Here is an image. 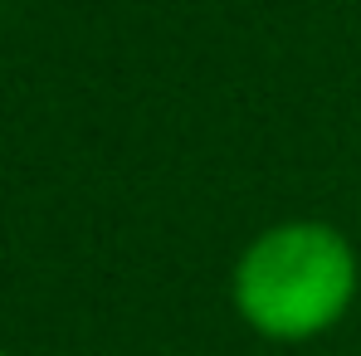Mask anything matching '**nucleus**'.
Masks as SVG:
<instances>
[{"label":"nucleus","mask_w":361,"mask_h":356,"mask_svg":"<svg viewBox=\"0 0 361 356\" xmlns=\"http://www.w3.org/2000/svg\"><path fill=\"white\" fill-rule=\"evenodd\" d=\"M361 297V249L322 215L269 220L230 264V307L244 332L274 347L332 337Z\"/></svg>","instance_id":"obj_1"},{"label":"nucleus","mask_w":361,"mask_h":356,"mask_svg":"<svg viewBox=\"0 0 361 356\" xmlns=\"http://www.w3.org/2000/svg\"><path fill=\"white\" fill-rule=\"evenodd\" d=\"M0 356H20V352H10V347H0Z\"/></svg>","instance_id":"obj_2"}]
</instances>
